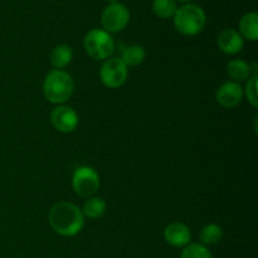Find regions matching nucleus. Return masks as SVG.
Listing matches in <instances>:
<instances>
[{
    "label": "nucleus",
    "mask_w": 258,
    "mask_h": 258,
    "mask_svg": "<svg viewBox=\"0 0 258 258\" xmlns=\"http://www.w3.org/2000/svg\"><path fill=\"white\" fill-rule=\"evenodd\" d=\"M53 231L63 237H73L82 231L85 216L77 206L68 202H59L50 208L48 214Z\"/></svg>",
    "instance_id": "1"
},
{
    "label": "nucleus",
    "mask_w": 258,
    "mask_h": 258,
    "mask_svg": "<svg viewBox=\"0 0 258 258\" xmlns=\"http://www.w3.org/2000/svg\"><path fill=\"white\" fill-rule=\"evenodd\" d=\"M75 91L72 76L63 70H53L45 76L43 82V95L54 105L67 102Z\"/></svg>",
    "instance_id": "2"
},
{
    "label": "nucleus",
    "mask_w": 258,
    "mask_h": 258,
    "mask_svg": "<svg viewBox=\"0 0 258 258\" xmlns=\"http://www.w3.org/2000/svg\"><path fill=\"white\" fill-rule=\"evenodd\" d=\"M206 13L196 4H184L174 15V25L183 35H197L206 27Z\"/></svg>",
    "instance_id": "3"
},
{
    "label": "nucleus",
    "mask_w": 258,
    "mask_h": 258,
    "mask_svg": "<svg viewBox=\"0 0 258 258\" xmlns=\"http://www.w3.org/2000/svg\"><path fill=\"white\" fill-rule=\"evenodd\" d=\"M83 47L91 58L96 60H106L111 58L115 50V42L106 30L92 29L85 35Z\"/></svg>",
    "instance_id": "4"
},
{
    "label": "nucleus",
    "mask_w": 258,
    "mask_h": 258,
    "mask_svg": "<svg viewBox=\"0 0 258 258\" xmlns=\"http://www.w3.org/2000/svg\"><path fill=\"white\" fill-rule=\"evenodd\" d=\"M72 186L80 197L91 198L100 189V175L91 166H80L73 173Z\"/></svg>",
    "instance_id": "5"
},
{
    "label": "nucleus",
    "mask_w": 258,
    "mask_h": 258,
    "mask_svg": "<svg viewBox=\"0 0 258 258\" xmlns=\"http://www.w3.org/2000/svg\"><path fill=\"white\" fill-rule=\"evenodd\" d=\"M128 77L127 66L121 58L112 57L103 60L100 68V78L103 85L108 88H118L125 85Z\"/></svg>",
    "instance_id": "6"
},
{
    "label": "nucleus",
    "mask_w": 258,
    "mask_h": 258,
    "mask_svg": "<svg viewBox=\"0 0 258 258\" xmlns=\"http://www.w3.org/2000/svg\"><path fill=\"white\" fill-rule=\"evenodd\" d=\"M130 22V12L125 5L120 3H112L103 9L101 15L103 30L107 33H118L125 29Z\"/></svg>",
    "instance_id": "7"
},
{
    "label": "nucleus",
    "mask_w": 258,
    "mask_h": 258,
    "mask_svg": "<svg viewBox=\"0 0 258 258\" xmlns=\"http://www.w3.org/2000/svg\"><path fill=\"white\" fill-rule=\"evenodd\" d=\"M50 122L59 133L71 134L78 126V115L70 106L60 105L50 113Z\"/></svg>",
    "instance_id": "8"
},
{
    "label": "nucleus",
    "mask_w": 258,
    "mask_h": 258,
    "mask_svg": "<svg viewBox=\"0 0 258 258\" xmlns=\"http://www.w3.org/2000/svg\"><path fill=\"white\" fill-rule=\"evenodd\" d=\"M244 97L243 88L239 83L233 82H226L218 88L217 91V102L222 106V107L226 108H233L236 106H238L242 102Z\"/></svg>",
    "instance_id": "9"
},
{
    "label": "nucleus",
    "mask_w": 258,
    "mask_h": 258,
    "mask_svg": "<svg viewBox=\"0 0 258 258\" xmlns=\"http://www.w3.org/2000/svg\"><path fill=\"white\" fill-rule=\"evenodd\" d=\"M164 238H165L166 243L170 244L171 247L180 248V247H185L190 243L191 231L186 224L174 222L165 228Z\"/></svg>",
    "instance_id": "10"
},
{
    "label": "nucleus",
    "mask_w": 258,
    "mask_h": 258,
    "mask_svg": "<svg viewBox=\"0 0 258 258\" xmlns=\"http://www.w3.org/2000/svg\"><path fill=\"white\" fill-rule=\"evenodd\" d=\"M217 43H218L219 49L229 55L238 54L244 47L243 38H242V35L234 29H224L223 32L218 35Z\"/></svg>",
    "instance_id": "11"
},
{
    "label": "nucleus",
    "mask_w": 258,
    "mask_h": 258,
    "mask_svg": "<svg viewBox=\"0 0 258 258\" xmlns=\"http://www.w3.org/2000/svg\"><path fill=\"white\" fill-rule=\"evenodd\" d=\"M239 30L243 39L256 42L258 39V15L256 12L247 13L239 22Z\"/></svg>",
    "instance_id": "12"
},
{
    "label": "nucleus",
    "mask_w": 258,
    "mask_h": 258,
    "mask_svg": "<svg viewBox=\"0 0 258 258\" xmlns=\"http://www.w3.org/2000/svg\"><path fill=\"white\" fill-rule=\"evenodd\" d=\"M227 75L233 80V82H243L248 80L252 75L251 67L243 59H232L227 64Z\"/></svg>",
    "instance_id": "13"
},
{
    "label": "nucleus",
    "mask_w": 258,
    "mask_h": 258,
    "mask_svg": "<svg viewBox=\"0 0 258 258\" xmlns=\"http://www.w3.org/2000/svg\"><path fill=\"white\" fill-rule=\"evenodd\" d=\"M73 59V50L70 45L59 44L53 48L50 53V63L55 70H63Z\"/></svg>",
    "instance_id": "14"
},
{
    "label": "nucleus",
    "mask_w": 258,
    "mask_h": 258,
    "mask_svg": "<svg viewBox=\"0 0 258 258\" xmlns=\"http://www.w3.org/2000/svg\"><path fill=\"white\" fill-rule=\"evenodd\" d=\"M146 52L144 47L139 44L128 45V47L123 48L122 53H121V60L125 63L126 66L130 67H136V66L141 64L145 60Z\"/></svg>",
    "instance_id": "15"
},
{
    "label": "nucleus",
    "mask_w": 258,
    "mask_h": 258,
    "mask_svg": "<svg viewBox=\"0 0 258 258\" xmlns=\"http://www.w3.org/2000/svg\"><path fill=\"white\" fill-rule=\"evenodd\" d=\"M83 216L91 219H97L105 214L106 212V202L100 197H91L83 204V208L81 209Z\"/></svg>",
    "instance_id": "16"
},
{
    "label": "nucleus",
    "mask_w": 258,
    "mask_h": 258,
    "mask_svg": "<svg viewBox=\"0 0 258 258\" xmlns=\"http://www.w3.org/2000/svg\"><path fill=\"white\" fill-rule=\"evenodd\" d=\"M199 238L203 246H214V244H218L223 238V229L218 224H207L201 231Z\"/></svg>",
    "instance_id": "17"
},
{
    "label": "nucleus",
    "mask_w": 258,
    "mask_h": 258,
    "mask_svg": "<svg viewBox=\"0 0 258 258\" xmlns=\"http://www.w3.org/2000/svg\"><path fill=\"white\" fill-rule=\"evenodd\" d=\"M153 10L156 17L161 19H170L174 18L178 10V4L176 0H154Z\"/></svg>",
    "instance_id": "18"
},
{
    "label": "nucleus",
    "mask_w": 258,
    "mask_h": 258,
    "mask_svg": "<svg viewBox=\"0 0 258 258\" xmlns=\"http://www.w3.org/2000/svg\"><path fill=\"white\" fill-rule=\"evenodd\" d=\"M180 258H213L208 247L202 243H189L184 247Z\"/></svg>",
    "instance_id": "19"
},
{
    "label": "nucleus",
    "mask_w": 258,
    "mask_h": 258,
    "mask_svg": "<svg viewBox=\"0 0 258 258\" xmlns=\"http://www.w3.org/2000/svg\"><path fill=\"white\" fill-rule=\"evenodd\" d=\"M243 93L246 95L247 100L253 107L258 106V93H257V75L251 76L247 80L246 90H243Z\"/></svg>",
    "instance_id": "20"
},
{
    "label": "nucleus",
    "mask_w": 258,
    "mask_h": 258,
    "mask_svg": "<svg viewBox=\"0 0 258 258\" xmlns=\"http://www.w3.org/2000/svg\"><path fill=\"white\" fill-rule=\"evenodd\" d=\"M106 2H108V3H111V4H112V3H118V0H106Z\"/></svg>",
    "instance_id": "21"
},
{
    "label": "nucleus",
    "mask_w": 258,
    "mask_h": 258,
    "mask_svg": "<svg viewBox=\"0 0 258 258\" xmlns=\"http://www.w3.org/2000/svg\"><path fill=\"white\" fill-rule=\"evenodd\" d=\"M178 2H183V3H186V2H190V0H178Z\"/></svg>",
    "instance_id": "22"
}]
</instances>
